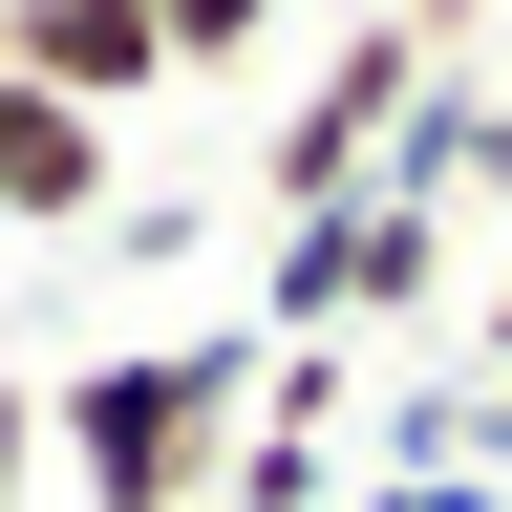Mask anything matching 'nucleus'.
Wrapping results in <instances>:
<instances>
[{"label": "nucleus", "mask_w": 512, "mask_h": 512, "mask_svg": "<svg viewBox=\"0 0 512 512\" xmlns=\"http://www.w3.org/2000/svg\"><path fill=\"white\" fill-rule=\"evenodd\" d=\"M22 448H43V406H22V384H0V512H22Z\"/></svg>", "instance_id": "8"}, {"label": "nucleus", "mask_w": 512, "mask_h": 512, "mask_svg": "<svg viewBox=\"0 0 512 512\" xmlns=\"http://www.w3.org/2000/svg\"><path fill=\"white\" fill-rule=\"evenodd\" d=\"M342 512H512V491H470V470H363Z\"/></svg>", "instance_id": "7"}, {"label": "nucleus", "mask_w": 512, "mask_h": 512, "mask_svg": "<svg viewBox=\"0 0 512 512\" xmlns=\"http://www.w3.org/2000/svg\"><path fill=\"white\" fill-rule=\"evenodd\" d=\"M448 86V0H384V22H342V64L256 128V192H278V235L299 214H342V192H384V150H406V107Z\"/></svg>", "instance_id": "2"}, {"label": "nucleus", "mask_w": 512, "mask_h": 512, "mask_svg": "<svg viewBox=\"0 0 512 512\" xmlns=\"http://www.w3.org/2000/svg\"><path fill=\"white\" fill-rule=\"evenodd\" d=\"M86 214H128V128L0 86V235H86Z\"/></svg>", "instance_id": "4"}, {"label": "nucleus", "mask_w": 512, "mask_h": 512, "mask_svg": "<svg viewBox=\"0 0 512 512\" xmlns=\"http://www.w3.org/2000/svg\"><path fill=\"white\" fill-rule=\"evenodd\" d=\"M256 384H278L256 320H192V342H107V363H64V406H43V427H64V491H86V512H214Z\"/></svg>", "instance_id": "1"}, {"label": "nucleus", "mask_w": 512, "mask_h": 512, "mask_svg": "<svg viewBox=\"0 0 512 512\" xmlns=\"http://www.w3.org/2000/svg\"><path fill=\"white\" fill-rule=\"evenodd\" d=\"M256 22H278V0H150V43H171V86H214V64H256Z\"/></svg>", "instance_id": "6"}, {"label": "nucleus", "mask_w": 512, "mask_h": 512, "mask_svg": "<svg viewBox=\"0 0 512 512\" xmlns=\"http://www.w3.org/2000/svg\"><path fill=\"white\" fill-rule=\"evenodd\" d=\"M320 22H384V0H320Z\"/></svg>", "instance_id": "10"}, {"label": "nucleus", "mask_w": 512, "mask_h": 512, "mask_svg": "<svg viewBox=\"0 0 512 512\" xmlns=\"http://www.w3.org/2000/svg\"><path fill=\"white\" fill-rule=\"evenodd\" d=\"M384 192H406V214L512 192V86H427V107H406V150H384Z\"/></svg>", "instance_id": "5"}, {"label": "nucleus", "mask_w": 512, "mask_h": 512, "mask_svg": "<svg viewBox=\"0 0 512 512\" xmlns=\"http://www.w3.org/2000/svg\"><path fill=\"white\" fill-rule=\"evenodd\" d=\"M470 363H491V384H512V299H491V342H470Z\"/></svg>", "instance_id": "9"}, {"label": "nucleus", "mask_w": 512, "mask_h": 512, "mask_svg": "<svg viewBox=\"0 0 512 512\" xmlns=\"http://www.w3.org/2000/svg\"><path fill=\"white\" fill-rule=\"evenodd\" d=\"M427 278H448V214H406V192H342V214H299V235H278L256 342H320V363H342V342H384Z\"/></svg>", "instance_id": "3"}]
</instances>
